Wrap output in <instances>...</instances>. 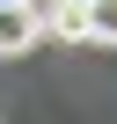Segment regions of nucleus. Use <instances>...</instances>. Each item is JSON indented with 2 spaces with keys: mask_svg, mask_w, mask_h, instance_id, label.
<instances>
[{
  "mask_svg": "<svg viewBox=\"0 0 117 124\" xmlns=\"http://www.w3.org/2000/svg\"><path fill=\"white\" fill-rule=\"evenodd\" d=\"M22 8L37 15V29H44V37L81 44V0H22Z\"/></svg>",
  "mask_w": 117,
  "mask_h": 124,
  "instance_id": "f257e3e1",
  "label": "nucleus"
},
{
  "mask_svg": "<svg viewBox=\"0 0 117 124\" xmlns=\"http://www.w3.org/2000/svg\"><path fill=\"white\" fill-rule=\"evenodd\" d=\"M37 37H44V29H37V15H29V8H0V58H22Z\"/></svg>",
  "mask_w": 117,
  "mask_h": 124,
  "instance_id": "f03ea898",
  "label": "nucleus"
},
{
  "mask_svg": "<svg viewBox=\"0 0 117 124\" xmlns=\"http://www.w3.org/2000/svg\"><path fill=\"white\" fill-rule=\"evenodd\" d=\"M81 37L88 44H117V0H81Z\"/></svg>",
  "mask_w": 117,
  "mask_h": 124,
  "instance_id": "7ed1b4c3",
  "label": "nucleus"
},
{
  "mask_svg": "<svg viewBox=\"0 0 117 124\" xmlns=\"http://www.w3.org/2000/svg\"><path fill=\"white\" fill-rule=\"evenodd\" d=\"M0 8H22V0H0Z\"/></svg>",
  "mask_w": 117,
  "mask_h": 124,
  "instance_id": "20e7f679",
  "label": "nucleus"
}]
</instances>
